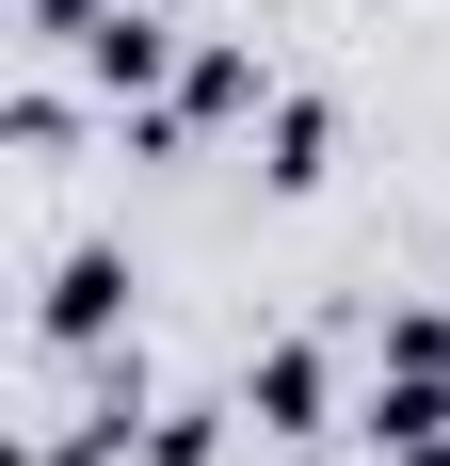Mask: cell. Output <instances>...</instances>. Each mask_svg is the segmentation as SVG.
Listing matches in <instances>:
<instances>
[{"label": "cell", "mask_w": 450, "mask_h": 466, "mask_svg": "<svg viewBox=\"0 0 450 466\" xmlns=\"http://www.w3.org/2000/svg\"><path fill=\"white\" fill-rule=\"evenodd\" d=\"M113 289H129V274H113V258H81V274L48 289V322H65V338H97V322H113Z\"/></svg>", "instance_id": "1"}]
</instances>
